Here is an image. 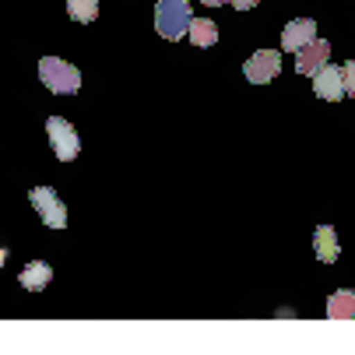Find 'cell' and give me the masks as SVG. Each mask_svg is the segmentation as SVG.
I'll return each mask as SVG.
<instances>
[{
  "mask_svg": "<svg viewBox=\"0 0 355 355\" xmlns=\"http://www.w3.org/2000/svg\"><path fill=\"white\" fill-rule=\"evenodd\" d=\"M190 11H193L190 0H159V4H155V28H159V35L169 39V42H180L187 35V28H190V18H193Z\"/></svg>",
  "mask_w": 355,
  "mask_h": 355,
  "instance_id": "cell-1",
  "label": "cell"
},
{
  "mask_svg": "<svg viewBox=\"0 0 355 355\" xmlns=\"http://www.w3.org/2000/svg\"><path fill=\"white\" fill-rule=\"evenodd\" d=\"M39 78H42V85L49 92H57V95H71V92L81 88V71L71 67L60 57H42L39 60Z\"/></svg>",
  "mask_w": 355,
  "mask_h": 355,
  "instance_id": "cell-2",
  "label": "cell"
},
{
  "mask_svg": "<svg viewBox=\"0 0 355 355\" xmlns=\"http://www.w3.org/2000/svg\"><path fill=\"white\" fill-rule=\"evenodd\" d=\"M28 200H32V208L39 211V218H42L49 229H64V225H67V208H64V200L57 197L53 187H32Z\"/></svg>",
  "mask_w": 355,
  "mask_h": 355,
  "instance_id": "cell-3",
  "label": "cell"
},
{
  "mask_svg": "<svg viewBox=\"0 0 355 355\" xmlns=\"http://www.w3.org/2000/svg\"><path fill=\"white\" fill-rule=\"evenodd\" d=\"M46 134H49V144H53V151H57L60 162H74V159H78L81 141H78V134H74V127H71L67 120L49 116V120H46Z\"/></svg>",
  "mask_w": 355,
  "mask_h": 355,
  "instance_id": "cell-4",
  "label": "cell"
},
{
  "mask_svg": "<svg viewBox=\"0 0 355 355\" xmlns=\"http://www.w3.org/2000/svg\"><path fill=\"white\" fill-rule=\"evenodd\" d=\"M278 71H282V57L275 49H257V53L243 64V74H246L250 85H268V81L278 78Z\"/></svg>",
  "mask_w": 355,
  "mask_h": 355,
  "instance_id": "cell-5",
  "label": "cell"
},
{
  "mask_svg": "<svg viewBox=\"0 0 355 355\" xmlns=\"http://www.w3.org/2000/svg\"><path fill=\"white\" fill-rule=\"evenodd\" d=\"M331 60V46H327V39H313V42H306L295 53V71L299 74H306V78H313L324 64Z\"/></svg>",
  "mask_w": 355,
  "mask_h": 355,
  "instance_id": "cell-6",
  "label": "cell"
},
{
  "mask_svg": "<svg viewBox=\"0 0 355 355\" xmlns=\"http://www.w3.org/2000/svg\"><path fill=\"white\" fill-rule=\"evenodd\" d=\"M313 95L327 98V103H338V98H345V74L341 67H331V60L313 74Z\"/></svg>",
  "mask_w": 355,
  "mask_h": 355,
  "instance_id": "cell-7",
  "label": "cell"
},
{
  "mask_svg": "<svg viewBox=\"0 0 355 355\" xmlns=\"http://www.w3.org/2000/svg\"><path fill=\"white\" fill-rule=\"evenodd\" d=\"M317 39V21L313 18H295V21H288L285 25V32H282V49H288V53H299L306 42H313Z\"/></svg>",
  "mask_w": 355,
  "mask_h": 355,
  "instance_id": "cell-8",
  "label": "cell"
},
{
  "mask_svg": "<svg viewBox=\"0 0 355 355\" xmlns=\"http://www.w3.org/2000/svg\"><path fill=\"white\" fill-rule=\"evenodd\" d=\"M313 250H317V261H324V264H334L341 257V246H338V236L331 225H320L313 232Z\"/></svg>",
  "mask_w": 355,
  "mask_h": 355,
  "instance_id": "cell-9",
  "label": "cell"
},
{
  "mask_svg": "<svg viewBox=\"0 0 355 355\" xmlns=\"http://www.w3.org/2000/svg\"><path fill=\"white\" fill-rule=\"evenodd\" d=\"M18 282H21V288H28V292H39V288H46L49 282H53V268L49 264H42V261H32L21 275H18Z\"/></svg>",
  "mask_w": 355,
  "mask_h": 355,
  "instance_id": "cell-10",
  "label": "cell"
},
{
  "mask_svg": "<svg viewBox=\"0 0 355 355\" xmlns=\"http://www.w3.org/2000/svg\"><path fill=\"white\" fill-rule=\"evenodd\" d=\"M327 317L331 320H355V292L341 288L327 299Z\"/></svg>",
  "mask_w": 355,
  "mask_h": 355,
  "instance_id": "cell-11",
  "label": "cell"
},
{
  "mask_svg": "<svg viewBox=\"0 0 355 355\" xmlns=\"http://www.w3.org/2000/svg\"><path fill=\"white\" fill-rule=\"evenodd\" d=\"M190 42L193 46H200V49H208V46H215L218 42V28H215V21H208V18H190Z\"/></svg>",
  "mask_w": 355,
  "mask_h": 355,
  "instance_id": "cell-12",
  "label": "cell"
},
{
  "mask_svg": "<svg viewBox=\"0 0 355 355\" xmlns=\"http://www.w3.org/2000/svg\"><path fill=\"white\" fill-rule=\"evenodd\" d=\"M67 15L81 25H92L98 18V0H67Z\"/></svg>",
  "mask_w": 355,
  "mask_h": 355,
  "instance_id": "cell-13",
  "label": "cell"
},
{
  "mask_svg": "<svg viewBox=\"0 0 355 355\" xmlns=\"http://www.w3.org/2000/svg\"><path fill=\"white\" fill-rule=\"evenodd\" d=\"M341 74H345V95H355V60H348Z\"/></svg>",
  "mask_w": 355,
  "mask_h": 355,
  "instance_id": "cell-14",
  "label": "cell"
},
{
  "mask_svg": "<svg viewBox=\"0 0 355 355\" xmlns=\"http://www.w3.org/2000/svg\"><path fill=\"white\" fill-rule=\"evenodd\" d=\"M232 4H236L239 11H250V8H257V0H232Z\"/></svg>",
  "mask_w": 355,
  "mask_h": 355,
  "instance_id": "cell-15",
  "label": "cell"
},
{
  "mask_svg": "<svg viewBox=\"0 0 355 355\" xmlns=\"http://www.w3.org/2000/svg\"><path fill=\"white\" fill-rule=\"evenodd\" d=\"M4 264H8V250H4V246H0V268H4Z\"/></svg>",
  "mask_w": 355,
  "mask_h": 355,
  "instance_id": "cell-16",
  "label": "cell"
},
{
  "mask_svg": "<svg viewBox=\"0 0 355 355\" xmlns=\"http://www.w3.org/2000/svg\"><path fill=\"white\" fill-rule=\"evenodd\" d=\"M218 4H225V0H205V8H218Z\"/></svg>",
  "mask_w": 355,
  "mask_h": 355,
  "instance_id": "cell-17",
  "label": "cell"
}]
</instances>
